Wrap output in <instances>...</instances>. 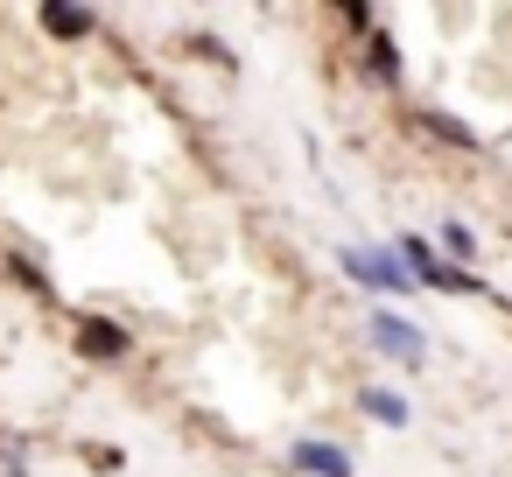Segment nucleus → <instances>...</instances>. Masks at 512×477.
I'll use <instances>...</instances> for the list:
<instances>
[{
	"label": "nucleus",
	"mask_w": 512,
	"mask_h": 477,
	"mask_svg": "<svg viewBox=\"0 0 512 477\" xmlns=\"http://www.w3.org/2000/svg\"><path fill=\"white\" fill-rule=\"evenodd\" d=\"M344 267H351L358 281H372V288H407V281H414V274H400L386 253H344Z\"/></svg>",
	"instance_id": "obj_1"
},
{
	"label": "nucleus",
	"mask_w": 512,
	"mask_h": 477,
	"mask_svg": "<svg viewBox=\"0 0 512 477\" xmlns=\"http://www.w3.org/2000/svg\"><path fill=\"white\" fill-rule=\"evenodd\" d=\"M407 260H414V267H421V281H435V288H470V274L442 267V260H435V253L421 246V239H407Z\"/></svg>",
	"instance_id": "obj_2"
},
{
	"label": "nucleus",
	"mask_w": 512,
	"mask_h": 477,
	"mask_svg": "<svg viewBox=\"0 0 512 477\" xmlns=\"http://www.w3.org/2000/svg\"><path fill=\"white\" fill-rule=\"evenodd\" d=\"M379 344H386L393 358H421V337H414V323H400V316L379 323Z\"/></svg>",
	"instance_id": "obj_3"
},
{
	"label": "nucleus",
	"mask_w": 512,
	"mask_h": 477,
	"mask_svg": "<svg viewBox=\"0 0 512 477\" xmlns=\"http://www.w3.org/2000/svg\"><path fill=\"white\" fill-rule=\"evenodd\" d=\"M43 22H50L57 36H85V29H92V15H85V8H43Z\"/></svg>",
	"instance_id": "obj_4"
},
{
	"label": "nucleus",
	"mask_w": 512,
	"mask_h": 477,
	"mask_svg": "<svg viewBox=\"0 0 512 477\" xmlns=\"http://www.w3.org/2000/svg\"><path fill=\"white\" fill-rule=\"evenodd\" d=\"M295 456H302L309 470H323V477H344V456H337V449H316V442H302Z\"/></svg>",
	"instance_id": "obj_5"
}]
</instances>
